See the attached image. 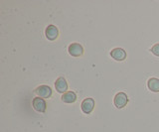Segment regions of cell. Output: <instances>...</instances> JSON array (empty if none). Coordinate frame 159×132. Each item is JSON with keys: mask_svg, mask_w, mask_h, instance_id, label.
<instances>
[{"mask_svg": "<svg viewBox=\"0 0 159 132\" xmlns=\"http://www.w3.org/2000/svg\"><path fill=\"white\" fill-rule=\"evenodd\" d=\"M127 102H128V97L126 94H124V92H118V94H116V95L114 96L113 103L117 108H123V107L127 104Z\"/></svg>", "mask_w": 159, "mask_h": 132, "instance_id": "obj_1", "label": "cell"}, {"mask_svg": "<svg viewBox=\"0 0 159 132\" xmlns=\"http://www.w3.org/2000/svg\"><path fill=\"white\" fill-rule=\"evenodd\" d=\"M68 52L73 57H81L84 54V48L79 43H72L68 48Z\"/></svg>", "mask_w": 159, "mask_h": 132, "instance_id": "obj_2", "label": "cell"}, {"mask_svg": "<svg viewBox=\"0 0 159 132\" xmlns=\"http://www.w3.org/2000/svg\"><path fill=\"white\" fill-rule=\"evenodd\" d=\"M35 94L41 99H49L52 95V90L48 86H40L35 90Z\"/></svg>", "mask_w": 159, "mask_h": 132, "instance_id": "obj_3", "label": "cell"}, {"mask_svg": "<svg viewBox=\"0 0 159 132\" xmlns=\"http://www.w3.org/2000/svg\"><path fill=\"white\" fill-rule=\"evenodd\" d=\"M81 108L84 114H89L94 108V100L91 99V97L84 99L82 102Z\"/></svg>", "mask_w": 159, "mask_h": 132, "instance_id": "obj_4", "label": "cell"}, {"mask_svg": "<svg viewBox=\"0 0 159 132\" xmlns=\"http://www.w3.org/2000/svg\"><path fill=\"white\" fill-rule=\"evenodd\" d=\"M32 105H33V108L38 111V112H45L47 109V104H46V101H45L41 97H35L32 101Z\"/></svg>", "mask_w": 159, "mask_h": 132, "instance_id": "obj_5", "label": "cell"}, {"mask_svg": "<svg viewBox=\"0 0 159 132\" xmlns=\"http://www.w3.org/2000/svg\"><path fill=\"white\" fill-rule=\"evenodd\" d=\"M45 35H46V38L50 41H54L56 40L59 36V30L56 26L54 25H49L46 30H45Z\"/></svg>", "mask_w": 159, "mask_h": 132, "instance_id": "obj_6", "label": "cell"}, {"mask_svg": "<svg viewBox=\"0 0 159 132\" xmlns=\"http://www.w3.org/2000/svg\"><path fill=\"white\" fill-rule=\"evenodd\" d=\"M111 56L116 61L121 62L126 59V52L121 48H114L111 52Z\"/></svg>", "mask_w": 159, "mask_h": 132, "instance_id": "obj_7", "label": "cell"}, {"mask_svg": "<svg viewBox=\"0 0 159 132\" xmlns=\"http://www.w3.org/2000/svg\"><path fill=\"white\" fill-rule=\"evenodd\" d=\"M55 87H56V90L60 94H66L68 90V84L66 80L64 77H58L56 80V82H55Z\"/></svg>", "mask_w": 159, "mask_h": 132, "instance_id": "obj_8", "label": "cell"}, {"mask_svg": "<svg viewBox=\"0 0 159 132\" xmlns=\"http://www.w3.org/2000/svg\"><path fill=\"white\" fill-rule=\"evenodd\" d=\"M62 100L66 103H74L77 100V95L74 91H67L62 95Z\"/></svg>", "mask_w": 159, "mask_h": 132, "instance_id": "obj_9", "label": "cell"}, {"mask_svg": "<svg viewBox=\"0 0 159 132\" xmlns=\"http://www.w3.org/2000/svg\"><path fill=\"white\" fill-rule=\"evenodd\" d=\"M147 86L149 90L153 92H159V80L156 77H151L147 81Z\"/></svg>", "mask_w": 159, "mask_h": 132, "instance_id": "obj_10", "label": "cell"}, {"mask_svg": "<svg viewBox=\"0 0 159 132\" xmlns=\"http://www.w3.org/2000/svg\"><path fill=\"white\" fill-rule=\"evenodd\" d=\"M151 53L153 54V55H155L157 57H159V43L158 44H155L151 49H150Z\"/></svg>", "mask_w": 159, "mask_h": 132, "instance_id": "obj_11", "label": "cell"}]
</instances>
